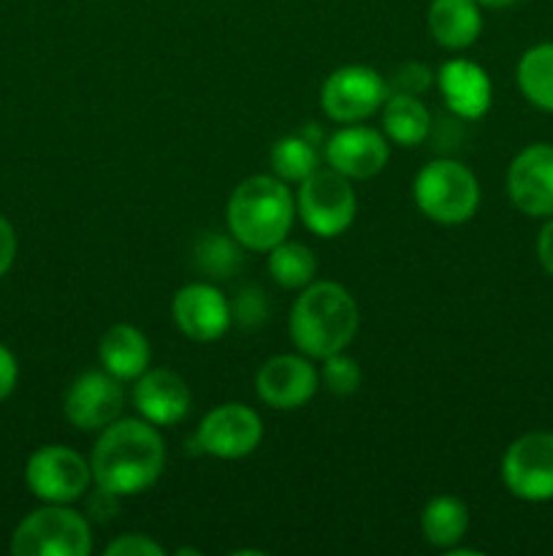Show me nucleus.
Masks as SVG:
<instances>
[{
    "label": "nucleus",
    "instance_id": "34",
    "mask_svg": "<svg viewBox=\"0 0 553 556\" xmlns=\"http://www.w3.org/2000/svg\"><path fill=\"white\" fill-rule=\"evenodd\" d=\"M298 134H301L307 141H312L314 147H323L325 144V141H323V130H320L314 123H307L301 130H298Z\"/></svg>",
    "mask_w": 553,
    "mask_h": 556
},
{
    "label": "nucleus",
    "instance_id": "10",
    "mask_svg": "<svg viewBox=\"0 0 553 556\" xmlns=\"http://www.w3.org/2000/svg\"><path fill=\"white\" fill-rule=\"evenodd\" d=\"M502 483L524 503L553 500V432H526L502 456Z\"/></svg>",
    "mask_w": 553,
    "mask_h": 556
},
{
    "label": "nucleus",
    "instance_id": "7",
    "mask_svg": "<svg viewBox=\"0 0 553 556\" xmlns=\"http://www.w3.org/2000/svg\"><path fill=\"white\" fill-rule=\"evenodd\" d=\"M25 483L41 503L70 505L90 492V459L68 445H41L27 459Z\"/></svg>",
    "mask_w": 553,
    "mask_h": 556
},
{
    "label": "nucleus",
    "instance_id": "24",
    "mask_svg": "<svg viewBox=\"0 0 553 556\" xmlns=\"http://www.w3.org/2000/svg\"><path fill=\"white\" fill-rule=\"evenodd\" d=\"M271 174L280 177L287 185H301L309 174H314L320 168V147H314L312 141L304 139L301 134L282 136L280 141H274L271 147Z\"/></svg>",
    "mask_w": 553,
    "mask_h": 556
},
{
    "label": "nucleus",
    "instance_id": "16",
    "mask_svg": "<svg viewBox=\"0 0 553 556\" xmlns=\"http://www.w3.org/2000/svg\"><path fill=\"white\" fill-rule=\"evenodd\" d=\"M193 394L188 380L173 369H146L133 380V407L155 427H177L188 418Z\"/></svg>",
    "mask_w": 553,
    "mask_h": 556
},
{
    "label": "nucleus",
    "instance_id": "31",
    "mask_svg": "<svg viewBox=\"0 0 553 556\" xmlns=\"http://www.w3.org/2000/svg\"><path fill=\"white\" fill-rule=\"evenodd\" d=\"M16 261V231L3 215H0V277L9 275Z\"/></svg>",
    "mask_w": 553,
    "mask_h": 556
},
{
    "label": "nucleus",
    "instance_id": "26",
    "mask_svg": "<svg viewBox=\"0 0 553 556\" xmlns=\"http://www.w3.org/2000/svg\"><path fill=\"white\" fill-rule=\"evenodd\" d=\"M361 367L352 356H347L345 351L334 353V356L323 358V369H320V380H323L325 389L334 396H352L361 389Z\"/></svg>",
    "mask_w": 553,
    "mask_h": 556
},
{
    "label": "nucleus",
    "instance_id": "4",
    "mask_svg": "<svg viewBox=\"0 0 553 556\" xmlns=\"http://www.w3.org/2000/svg\"><path fill=\"white\" fill-rule=\"evenodd\" d=\"M412 199L423 217L439 226H461L480 206V182L475 172L453 157L428 161L412 182Z\"/></svg>",
    "mask_w": 553,
    "mask_h": 556
},
{
    "label": "nucleus",
    "instance_id": "9",
    "mask_svg": "<svg viewBox=\"0 0 553 556\" xmlns=\"http://www.w3.org/2000/svg\"><path fill=\"white\" fill-rule=\"evenodd\" d=\"M388 96V81L380 76V71L352 63L329 74L320 90V106L329 119L350 125L363 123L374 112H380Z\"/></svg>",
    "mask_w": 553,
    "mask_h": 556
},
{
    "label": "nucleus",
    "instance_id": "30",
    "mask_svg": "<svg viewBox=\"0 0 553 556\" xmlns=\"http://www.w3.org/2000/svg\"><path fill=\"white\" fill-rule=\"evenodd\" d=\"M20 380V364L16 356L5 345H0V402L9 400Z\"/></svg>",
    "mask_w": 553,
    "mask_h": 556
},
{
    "label": "nucleus",
    "instance_id": "14",
    "mask_svg": "<svg viewBox=\"0 0 553 556\" xmlns=\"http://www.w3.org/2000/svg\"><path fill=\"white\" fill-rule=\"evenodd\" d=\"M323 157L334 172L347 179H372L388 166L390 141L383 130L350 123L331 134L323 144Z\"/></svg>",
    "mask_w": 553,
    "mask_h": 556
},
{
    "label": "nucleus",
    "instance_id": "13",
    "mask_svg": "<svg viewBox=\"0 0 553 556\" xmlns=\"http://www.w3.org/2000/svg\"><path fill=\"white\" fill-rule=\"evenodd\" d=\"M171 315L177 329L201 345L217 342L233 326L231 299L209 280L188 282L179 288L171 299Z\"/></svg>",
    "mask_w": 553,
    "mask_h": 556
},
{
    "label": "nucleus",
    "instance_id": "27",
    "mask_svg": "<svg viewBox=\"0 0 553 556\" xmlns=\"http://www.w3.org/2000/svg\"><path fill=\"white\" fill-rule=\"evenodd\" d=\"M231 318L239 329H260L269 318V296L263 288H242L231 302Z\"/></svg>",
    "mask_w": 553,
    "mask_h": 556
},
{
    "label": "nucleus",
    "instance_id": "12",
    "mask_svg": "<svg viewBox=\"0 0 553 556\" xmlns=\"http://www.w3.org/2000/svg\"><path fill=\"white\" fill-rule=\"evenodd\" d=\"M123 380L108 375L106 369H92V372L79 375L65 391L63 413L70 427L79 429V432H101L108 424L123 418Z\"/></svg>",
    "mask_w": 553,
    "mask_h": 556
},
{
    "label": "nucleus",
    "instance_id": "25",
    "mask_svg": "<svg viewBox=\"0 0 553 556\" xmlns=\"http://www.w3.org/2000/svg\"><path fill=\"white\" fill-rule=\"evenodd\" d=\"M242 250L244 248L231 237V233L209 231L195 242L193 258L204 277H209V280H228V277H233L242 269Z\"/></svg>",
    "mask_w": 553,
    "mask_h": 556
},
{
    "label": "nucleus",
    "instance_id": "20",
    "mask_svg": "<svg viewBox=\"0 0 553 556\" xmlns=\"http://www.w3.org/2000/svg\"><path fill=\"white\" fill-rule=\"evenodd\" d=\"M385 139L396 147H417L432 134V114L417 96L394 92L383 103Z\"/></svg>",
    "mask_w": 553,
    "mask_h": 556
},
{
    "label": "nucleus",
    "instance_id": "18",
    "mask_svg": "<svg viewBox=\"0 0 553 556\" xmlns=\"http://www.w3.org/2000/svg\"><path fill=\"white\" fill-rule=\"evenodd\" d=\"M483 5L477 0H432L426 14L434 41L450 52L470 49L483 33Z\"/></svg>",
    "mask_w": 553,
    "mask_h": 556
},
{
    "label": "nucleus",
    "instance_id": "6",
    "mask_svg": "<svg viewBox=\"0 0 553 556\" xmlns=\"http://www.w3.org/2000/svg\"><path fill=\"white\" fill-rule=\"evenodd\" d=\"M358 195L350 179L334 168L309 174L296 193V217L309 233L320 239H336L356 223Z\"/></svg>",
    "mask_w": 553,
    "mask_h": 556
},
{
    "label": "nucleus",
    "instance_id": "1",
    "mask_svg": "<svg viewBox=\"0 0 553 556\" xmlns=\"http://www.w3.org/2000/svg\"><path fill=\"white\" fill-rule=\"evenodd\" d=\"M168 451L160 427L144 418H117L92 445V483L117 497H136L160 481Z\"/></svg>",
    "mask_w": 553,
    "mask_h": 556
},
{
    "label": "nucleus",
    "instance_id": "17",
    "mask_svg": "<svg viewBox=\"0 0 553 556\" xmlns=\"http://www.w3.org/2000/svg\"><path fill=\"white\" fill-rule=\"evenodd\" d=\"M437 87L445 106L459 119H472L475 123V119L486 117L488 109H491V76L486 74L483 65L472 63V60L455 58L439 65Z\"/></svg>",
    "mask_w": 553,
    "mask_h": 556
},
{
    "label": "nucleus",
    "instance_id": "19",
    "mask_svg": "<svg viewBox=\"0 0 553 556\" xmlns=\"http://www.w3.org/2000/svg\"><path fill=\"white\" fill-rule=\"evenodd\" d=\"M98 358L108 375L123 383H133L150 369L152 348L144 331L130 324H117L98 342Z\"/></svg>",
    "mask_w": 553,
    "mask_h": 556
},
{
    "label": "nucleus",
    "instance_id": "22",
    "mask_svg": "<svg viewBox=\"0 0 553 556\" xmlns=\"http://www.w3.org/2000/svg\"><path fill=\"white\" fill-rule=\"evenodd\" d=\"M515 81L531 106L553 114V41L535 43L520 54Z\"/></svg>",
    "mask_w": 553,
    "mask_h": 556
},
{
    "label": "nucleus",
    "instance_id": "28",
    "mask_svg": "<svg viewBox=\"0 0 553 556\" xmlns=\"http://www.w3.org/2000/svg\"><path fill=\"white\" fill-rule=\"evenodd\" d=\"M434 81H437V76L432 74V68H428V65L417 63V60H410V63H401L399 68L394 71L388 90L407 92V96L421 98L423 92L432 90Z\"/></svg>",
    "mask_w": 553,
    "mask_h": 556
},
{
    "label": "nucleus",
    "instance_id": "21",
    "mask_svg": "<svg viewBox=\"0 0 553 556\" xmlns=\"http://www.w3.org/2000/svg\"><path fill=\"white\" fill-rule=\"evenodd\" d=\"M466 530H470V508L459 497L439 494L428 500L421 514V535L428 546L448 552L464 541Z\"/></svg>",
    "mask_w": 553,
    "mask_h": 556
},
{
    "label": "nucleus",
    "instance_id": "2",
    "mask_svg": "<svg viewBox=\"0 0 553 556\" xmlns=\"http://www.w3.org/2000/svg\"><path fill=\"white\" fill-rule=\"evenodd\" d=\"M358 326H361V313L345 286L331 280L309 282L301 288L291 307L287 318V331L291 342L298 353L314 362L334 356L350 348L356 340Z\"/></svg>",
    "mask_w": 553,
    "mask_h": 556
},
{
    "label": "nucleus",
    "instance_id": "29",
    "mask_svg": "<svg viewBox=\"0 0 553 556\" xmlns=\"http://www.w3.org/2000/svg\"><path fill=\"white\" fill-rule=\"evenodd\" d=\"M160 543H155L152 538L141 535V532H128V535L114 538L106 546V556H163Z\"/></svg>",
    "mask_w": 553,
    "mask_h": 556
},
{
    "label": "nucleus",
    "instance_id": "8",
    "mask_svg": "<svg viewBox=\"0 0 553 556\" xmlns=\"http://www.w3.org/2000/svg\"><path fill=\"white\" fill-rule=\"evenodd\" d=\"M260 440H263V421L258 413L244 402H226L201 418L188 448H193V454L236 462L255 454Z\"/></svg>",
    "mask_w": 553,
    "mask_h": 556
},
{
    "label": "nucleus",
    "instance_id": "35",
    "mask_svg": "<svg viewBox=\"0 0 553 556\" xmlns=\"http://www.w3.org/2000/svg\"><path fill=\"white\" fill-rule=\"evenodd\" d=\"M477 3L486 5V9H507V5L520 3V0H477Z\"/></svg>",
    "mask_w": 553,
    "mask_h": 556
},
{
    "label": "nucleus",
    "instance_id": "33",
    "mask_svg": "<svg viewBox=\"0 0 553 556\" xmlns=\"http://www.w3.org/2000/svg\"><path fill=\"white\" fill-rule=\"evenodd\" d=\"M537 261L553 277V217H545V226L537 233Z\"/></svg>",
    "mask_w": 553,
    "mask_h": 556
},
{
    "label": "nucleus",
    "instance_id": "32",
    "mask_svg": "<svg viewBox=\"0 0 553 556\" xmlns=\"http://www.w3.org/2000/svg\"><path fill=\"white\" fill-rule=\"evenodd\" d=\"M117 500H119L117 494L95 486V494H92V497H87V514H90V519L108 521L114 516V510H117Z\"/></svg>",
    "mask_w": 553,
    "mask_h": 556
},
{
    "label": "nucleus",
    "instance_id": "3",
    "mask_svg": "<svg viewBox=\"0 0 553 556\" xmlns=\"http://www.w3.org/2000/svg\"><path fill=\"white\" fill-rule=\"evenodd\" d=\"M296 223V193L274 174H255L233 188L226 228L244 250L269 253L285 242Z\"/></svg>",
    "mask_w": 553,
    "mask_h": 556
},
{
    "label": "nucleus",
    "instance_id": "11",
    "mask_svg": "<svg viewBox=\"0 0 553 556\" xmlns=\"http://www.w3.org/2000/svg\"><path fill=\"white\" fill-rule=\"evenodd\" d=\"M320 389V372L304 353H280L260 364L255 375V391L271 410L291 413L309 405Z\"/></svg>",
    "mask_w": 553,
    "mask_h": 556
},
{
    "label": "nucleus",
    "instance_id": "23",
    "mask_svg": "<svg viewBox=\"0 0 553 556\" xmlns=\"http://www.w3.org/2000/svg\"><path fill=\"white\" fill-rule=\"evenodd\" d=\"M269 258H266V269H269L271 280L276 282L285 291H301L309 282H314L318 275V258H314L312 250L301 242H280L276 248H271Z\"/></svg>",
    "mask_w": 553,
    "mask_h": 556
},
{
    "label": "nucleus",
    "instance_id": "5",
    "mask_svg": "<svg viewBox=\"0 0 553 556\" xmlns=\"http://www.w3.org/2000/svg\"><path fill=\"white\" fill-rule=\"evenodd\" d=\"M14 556H90V519L70 505L43 503L16 525L11 535Z\"/></svg>",
    "mask_w": 553,
    "mask_h": 556
},
{
    "label": "nucleus",
    "instance_id": "15",
    "mask_svg": "<svg viewBox=\"0 0 553 556\" xmlns=\"http://www.w3.org/2000/svg\"><path fill=\"white\" fill-rule=\"evenodd\" d=\"M507 195L526 217H553V144H529L513 157Z\"/></svg>",
    "mask_w": 553,
    "mask_h": 556
}]
</instances>
